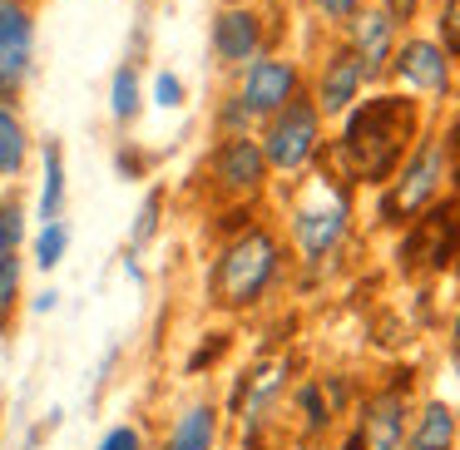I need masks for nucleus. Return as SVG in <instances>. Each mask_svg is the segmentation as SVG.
I'll return each instance as SVG.
<instances>
[{
  "label": "nucleus",
  "instance_id": "2",
  "mask_svg": "<svg viewBox=\"0 0 460 450\" xmlns=\"http://www.w3.org/2000/svg\"><path fill=\"white\" fill-rule=\"evenodd\" d=\"M272 278H278V243H272V233L252 228L243 238H233L213 262V302L233 312L252 307L272 287Z\"/></svg>",
  "mask_w": 460,
  "mask_h": 450
},
{
  "label": "nucleus",
  "instance_id": "29",
  "mask_svg": "<svg viewBox=\"0 0 460 450\" xmlns=\"http://www.w3.org/2000/svg\"><path fill=\"white\" fill-rule=\"evenodd\" d=\"M35 312H40V317H45V312H55V292H40V297H35Z\"/></svg>",
  "mask_w": 460,
  "mask_h": 450
},
{
  "label": "nucleus",
  "instance_id": "17",
  "mask_svg": "<svg viewBox=\"0 0 460 450\" xmlns=\"http://www.w3.org/2000/svg\"><path fill=\"white\" fill-rule=\"evenodd\" d=\"M40 163H45V193H40V218H45V223H55V218H60V208H65V154H60V144H45Z\"/></svg>",
  "mask_w": 460,
  "mask_h": 450
},
{
  "label": "nucleus",
  "instance_id": "33",
  "mask_svg": "<svg viewBox=\"0 0 460 450\" xmlns=\"http://www.w3.org/2000/svg\"><path fill=\"white\" fill-rule=\"evenodd\" d=\"M411 450H420V446H411Z\"/></svg>",
  "mask_w": 460,
  "mask_h": 450
},
{
  "label": "nucleus",
  "instance_id": "7",
  "mask_svg": "<svg viewBox=\"0 0 460 450\" xmlns=\"http://www.w3.org/2000/svg\"><path fill=\"white\" fill-rule=\"evenodd\" d=\"M292 94H297V65H292V60H248L238 100L252 110V119L278 114Z\"/></svg>",
  "mask_w": 460,
  "mask_h": 450
},
{
  "label": "nucleus",
  "instance_id": "13",
  "mask_svg": "<svg viewBox=\"0 0 460 450\" xmlns=\"http://www.w3.org/2000/svg\"><path fill=\"white\" fill-rule=\"evenodd\" d=\"M361 84H367V75H361V60H357L351 50H337V55L327 60V70H322L317 110H322V114H347Z\"/></svg>",
  "mask_w": 460,
  "mask_h": 450
},
{
  "label": "nucleus",
  "instance_id": "10",
  "mask_svg": "<svg viewBox=\"0 0 460 450\" xmlns=\"http://www.w3.org/2000/svg\"><path fill=\"white\" fill-rule=\"evenodd\" d=\"M396 75L401 84L420 94H446L450 90V60H446V45H430V40H406L396 50Z\"/></svg>",
  "mask_w": 460,
  "mask_h": 450
},
{
  "label": "nucleus",
  "instance_id": "24",
  "mask_svg": "<svg viewBox=\"0 0 460 450\" xmlns=\"http://www.w3.org/2000/svg\"><path fill=\"white\" fill-rule=\"evenodd\" d=\"M154 228H159V193H149L139 208V223H134V243H149Z\"/></svg>",
  "mask_w": 460,
  "mask_h": 450
},
{
  "label": "nucleus",
  "instance_id": "12",
  "mask_svg": "<svg viewBox=\"0 0 460 450\" xmlns=\"http://www.w3.org/2000/svg\"><path fill=\"white\" fill-rule=\"evenodd\" d=\"M357 436L367 440V450H401V440H406V401H401V391L367 401Z\"/></svg>",
  "mask_w": 460,
  "mask_h": 450
},
{
  "label": "nucleus",
  "instance_id": "8",
  "mask_svg": "<svg viewBox=\"0 0 460 450\" xmlns=\"http://www.w3.org/2000/svg\"><path fill=\"white\" fill-rule=\"evenodd\" d=\"M262 50V15H252L248 5H223L213 15V55L223 65H248Z\"/></svg>",
  "mask_w": 460,
  "mask_h": 450
},
{
  "label": "nucleus",
  "instance_id": "15",
  "mask_svg": "<svg viewBox=\"0 0 460 450\" xmlns=\"http://www.w3.org/2000/svg\"><path fill=\"white\" fill-rule=\"evenodd\" d=\"M213 436H218L213 406H193V410H183L179 426L169 430V446L164 450H213Z\"/></svg>",
  "mask_w": 460,
  "mask_h": 450
},
{
  "label": "nucleus",
  "instance_id": "32",
  "mask_svg": "<svg viewBox=\"0 0 460 450\" xmlns=\"http://www.w3.org/2000/svg\"><path fill=\"white\" fill-rule=\"evenodd\" d=\"M456 337H460V317H456Z\"/></svg>",
  "mask_w": 460,
  "mask_h": 450
},
{
  "label": "nucleus",
  "instance_id": "20",
  "mask_svg": "<svg viewBox=\"0 0 460 450\" xmlns=\"http://www.w3.org/2000/svg\"><path fill=\"white\" fill-rule=\"evenodd\" d=\"M65 248H70V228H65L60 218L55 223H45L40 228V238H35V268H60V258H65Z\"/></svg>",
  "mask_w": 460,
  "mask_h": 450
},
{
  "label": "nucleus",
  "instance_id": "14",
  "mask_svg": "<svg viewBox=\"0 0 460 450\" xmlns=\"http://www.w3.org/2000/svg\"><path fill=\"white\" fill-rule=\"evenodd\" d=\"M282 371H288L282 361H268V366H258L248 381H243L238 406H243V420H248V426H258V420H262V410H268V401L282 391Z\"/></svg>",
  "mask_w": 460,
  "mask_h": 450
},
{
  "label": "nucleus",
  "instance_id": "27",
  "mask_svg": "<svg viewBox=\"0 0 460 450\" xmlns=\"http://www.w3.org/2000/svg\"><path fill=\"white\" fill-rule=\"evenodd\" d=\"M218 124H223V129H248V124H252V110H248L243 100H228V104L218 110Z\"/></svg>",
  "mask_w": 460,
  "mask_h": 450
},
{
  "label": "nucleus",
  "instance_id": "4",
  "mask_svg": "<svg viewBox=\"0 0 460 450\" xmlns=\"http://www.w3.org/2000/svg\"><path fill=\"white\" fill-rule=\"evenodd\" d=\"M317 124H322L317 104L292 94V100L272 114L268 139H262V154H268L272 169H302V163L317 154Z\"/></svg>",
  "mask_w": 460,
  "mask_h": 450
},
{
  "label": "nucleus",
  "instance_id": "11",
  "mask_svg": "<svg viewBox=\"0 0 460 450\" xmlns=\"http://www.w3.org/2000/svg\"><path fill=\"white\" fill-rule=\"evenodd\" d=\"M262 173H268V154H262V144L243 139V134H228L213 154V179L223 189H258Z\"/></svg>",
  "mask_w": 460,
  "mask_h": 450
},
{
  "label": "nucleus",
  "instance_id": "16",
  "mask_svg": "<svg viewBox=\"0 0 460 450\" xmlns=\"http://www.w3.org/2000/svg\"><path fill=\"white\" fill-rule=\"evenodd\" d=\"M144 104V84H139V65H119L110 80V114L119 124H129Z\"/></svg>",
  "mask_w": 460,
  "mask_h": 450
},
{
  "label": "nucleus",
  "instance_id": "26",
  "mask_svg": "<svg viewBox=\"0 0 460 450\" xmlns=\"http://www.w3.org/2000/svg\"><path fill=\"white\" fill-rule=\"evenodd\" d=\"M94 450H144V440H139V430H134V426H114Z\"/></svg>",
  "mask_w": 460,
  "mask_h": 450
},
{
  "label": "nucleus",
  "instance_id": "9",
  "mask_svg": "<svg viewBox=\"0 0 460 450\" xmlns=\"http://www.w3.org/2000/svg\"><path fill=\"white\" fill-rule=\"evenodd\" d=\"M347 25H351L347 50L361 60V75L376 80V75L386 70V60H391V45H396V21H391L386 11H357Z\"/></svg>",
  "mask_w": 460,
  "mask_h": 450
},
{
  "label": "nucleus",
  "instance_id": "25",
  "mask_svg": "<svg viewBox=\"0 0 460 450\" xmlns=\"http://www.w3.org/2000/svg\"><path fill=\"white\" fill-rule=\"evenodd\" d=\"M312 5H317L322 21H337V25H347L351 15L361 11V0H312Z\"/></svg>",
  "mask_w": 460,
  "mask_h": 450
},
{
  "label": "nucleus",
  "instance_id": "21",
  "mask_svg": "<svg viewBox=\"0 0 460 450\" xmlns=\"http://www.w3.org/2000/svg\"><path fill=\"white\" fill-rule=\"evenodd\" d=\"M15 297H21V258H15V252H5V258H0V327L11 322Z\"/></svg>",
  "mask_w": 460,
  "mask_h": 450
},
{
  "label": "nucleus",
  "instance_id": "22",
  "mask_svg": "<svg viewBox=\"0 0 460 450\" xmlns=\"http://www.w3.org/2000/svg\"><path fill=\"white\" fill-rule=\"evenodd\" d=\"M154 104H159V110H179V104H183V80L173 70L154 75Z\"/></svg>",
  "mask_w": 460,
  "mask_h": 450
},
{
  "label": "nucleus",
  "instance_id": "31",
  "mask_svg": "<svg viewBox=\"0 0 460 450\" xmlns=\"http://www.w3.org/2000/svg\"><path fill=\"white\" fill-rule=\"evenodd\" d=\"M223 5H252V0H223Z\"/></svg>",
  "mask_w": 460,
  "mask_h": 450
},
{
  "label": "nucleus",
  "instance_id": "19",
  "mask_svg": "<svg viewBox=\"0 0 460 450\" xmlns=\"http://www.w3.org/2000/svg\"><path fill=\"white\" fill-rule=\"evenodd\" d=\"M450 440H456V416H450L440 401H430L426 416H420V426H416V436H411V446H420V450H450Z\"/></svg>",
  "mask_w": 460,
  "mask_h": 450
},
{
  "label": "nucleus",
  "instance_id": "28",
  "mask_svg": "<svg viewBox=\"0 0 460 450\" xmlns=\"http://www.w3.org/2000/svg\"><path fill=\"white\" fill-rule=\"evenodd\" d=\"M416 5H420V0H386V15H391V21H411V15H416Z\"/></svg>",
  "mask_w": 460,
  "mask_h": 450
},
{
  "label": "nucleus",
  "instance_id": "1",
  "mask_svg": "<svg viewBox=\"0 0 460 450\" xmlns=\"http://www.w3.org/2000/svg\"><path fill=\"white\" fill-rule=\"evenodd\" d=\"M416 129V110L411 100H367L357 114L347 119V134H341V159L357 179H386L396 169V159L406 154V139Z\"/></svg>",
  "mask_w": 460,
  "mask_h": 450
},
{
  "label": "nucleus",
  "instance_id": "18",
  "mask_svg": "<svg viewBox=\"0 0 460 450\" xmlns=\"http://www.w3.org/2000/svg\"><path fill=\"white\" fill-rule=\"evenodd\" d=\"M21 163H25V124L15 119L11 104L0 100V179L21 173Z\"/></svg>",
  "mask_w": 460,
  "mask_h": 450
},
{
  "label": "nucleus",
  "instance_id": "6",
  "mask_svg": "<svg viewBox=\"0 0 460 450\" xmlns=\"http://www.w3.org/2000/svg\"><path fill=\"white\" fill-rule=\"evenodd\" d=\"M35 21L25 0H0V100H11L31 75Z\"/></svg>",
  "mask_w": 460,
  "mask_h": 450
},
{
  "label": "nucleus",
  "instance_id": "23",
  "mask_svg": "<svg viewBox=\"0 0 460 450\" xmlns=\"http://www.w3.org/2000/svg\"><path fill=\"white\" fill-rule=\"evenodd\" d=\"M440 40H446V55H460V0L440 5Z\"/></svg>",
  "mask_w": 460,
  "mask_h": 450
},
{
  "label": "nucleus",
  "instance_id": "5",
  "mask_svg": "<svg viewBox=\"0 0 460 450\" xmlns=\"http://www.w3.org/2000/svg\"><path fill=\"white\" fill-rule=\"evenodd\" d=\"M440 179H446V144L426 139V144L416 149V159L406 163V173L391 183V193H386V203H381V213H386V218H396V223L416 218V213L426 208L430 199H436Z\"/></svg>",
  "mask_w": 460,
  "mask_h": 450
},
{
  "label": "nucleus",
  "instance_id": "3",
  "mask_svg": "<svg viewBox=\"0 0 460 450\" xmlns=\"http://www.w3.org/2000/svg\"><path fill=\"white\" fill-rule=\"evenodd\" d=\"M292 233H297V248L307 258H327L347 233V193L327 179H312L307 199L292 213Z\"/></svg>",
  "mask_w": 460,
  "mask_h": 450
},
{
  "label": "nucleus",
  "instance_id": "30",
  "mask_svg": "<svg viewBox=\"0 0 460 450\" xmlns=\"http://www.w3.org/2000/svg\"><path fill=\"white\" fill-rule=\"evenodd\" d=\"M347 450H367V440H361V436H351V440H347Z\"/></svg>",
  "mask_w": 460,
  "mask_h": 450
}]
</instances>
